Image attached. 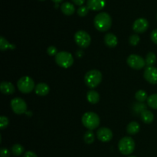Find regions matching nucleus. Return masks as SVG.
<instances>
[{"mask_svg":"<svg viewBox=\"0 0 157 157\" xmlns=\"http://www.w3.org/2000/svg\"><path fill=\"white\" fill-rule=\"evenodd\" d=\"M150 37H151V40L153 41V43L157 44V29H155L151 32Z\"/></svg>","mask_w":157,"mask_h":157,"instance_id":"nucleus-32","label":"nucleus"},{"mask_svg":"<svg viewBox=\"0 0 157 157\" xmlns=\"http://www.w3.org/2000/svg\"><path fill=\"white\" fill-rule=\"evenodd\" d=\"M84 142L87 144H90L94 143V134L93 131L92 130H88V131L84 133Z\"/></svg>","mask_w":157,"mask_h":157,"instance_id":"nucleus-26","label":"nucleus"},{"mask_svg":"<svg viewBox=\"0 0 157 157\" xmlns=\"http://www.w3.org/2000/svg\"><path fill=\"white\" fill-rule=\"evenodd\" d=\"M88 11L89 9L87 8V6H81V7L78 9V15L81 17H84L87 15Z\"/></svg>","mask_w":157,"mask_h":157,"instance_id":"nucleus-29","label":"nucleus"},{"mask_svg":"<svg viewBox=\"0 0 157 157\" xmlns=\"http://www.w3.org/2000/svg\"><path fill=\"white\" fill-rule=\"evenodd\" d=\"M140 41V38L139 35H136V34L132 35L130 37V38H129V42H130V44L133 46L137 45V44H139Z\"/></svg>","mask_w":157,"mask_h":157,"instance_id":"nucleus-27","label":"nucleus"},{"mask_svg":"<svg viewBox=\"0 0 157 157\" xmlns=\"http://www.w3.org/2000/svg\"><path fill=\"white\" fill-rule=\"evenodd\" d=\"M135 98L139 102H144L146 100L148 99V97H147V94L145 90H139L135 94Z\"/></svg>","mask_w":157,"mask_h":157,"instance_id":"nucleus-25","label":"nucleus"},{"mask_svg":"<svg viewBox=\"0 0 157 157\" xmlns=\"http://www.w3.org/2000/svg\"><path fill=\"white\" fill-rule=\"evenodd\" d=\"M140 129V126L137 122H130V124L127 125V131L129 134L130 135H135L137 133H139Z\"/></svg>","mask_w":157,"mask_h":157,"instance_id":"nucleus-18","label":"nucleus"},{"mask_svg":"<svg viewBox=\"0 0 157 157\" xmlns=\"http://www.w3.org/2000/svg\"><path fill=\"white\" fill-rule=\"evenodd\" d=\"M127 64L130 66L131 68L135 70H140L144 68L146 65V61L141 56L138 55H130L127 58Z\"/></svg>","mask_w":157,"mask_h":157,"instance_id":"nucleus-8","label":"nucleus"},{"mask_svg":"<svg viewBox=\"0 0 157 157\" xmlns=\"http://www.w3.org/2000/svg\"><path fill=\"white\" fill-rule=\"evenodd\" d=\"M52 1L55 2V3H59V2H61V1H63V0H52Z\"/></svg>","mask_w":157,"mask_h":157,"instance_id":"nucleus-35","label":"nucleus"},{"mask_svg":"<svg viewBox=\"0 0 157 157\" xmlns=\"http://www.w3.org/2000/svg\"><path fill=\"white\" fill-rule=\"evenodd\" d=\"M61 10L64 15H73L74 12L75 11V8L73 4L68 2H65L62 3L61 6Z\"/></svg>","mask_w":157,"mask_h":157,"instance_id":"nucleus-17","label":"nucleus"},{"mask_svg":"<svg viewBox=\"0 0 157 157\" xmlns=\"http://www.w3.org/2000/svg\"><path fill=\"white\" fill-rule=\"evenodd\" d=\"M8 48L15 49V46L14 44H10L4 37L2 36L1 39H0V49H1V51H6Z\"/></svg>","mask_w":157,"mask_h":157,"instance_id":"nucleus-22","label":"nucleus"},{"mask_svg":"<svg viewBox=\"0 0 157 157\" xmlns=\"http://www.w3.org/2000/svg\"><path fill=\"white\" fill-rule=\"evenodd\" d=\"M35 91L36 94L39 96H46L50 91L49 86L45 83H39L35 87Z\"/></svg>","mask_w":157,"mask_h":157,"instance_id":"nucleus-14","label":"nucleus"},{"mask_svg":"<svg viewBox=\"0 0 157 157\" xmlns=\"http://www.w3.org/2000/svg\"><path fill=\"white\" fill-rule=\"evenodd\" d=\"M82 124L89 130L98 128L100 125V117L94 112H87L82 117Z\"/></svg>","mask_w":157,"mask_h":157,"instance_id":"nucleus-3","label":"nucleus"},{"mask_svg":"<svg viewBox=\"0 0 157 157\" xmlns=\"http://www.w3.org/2000/svg\"><path fill=\"white\" fill-rule=\"evenodd\" d=\"M94 24L97 30L100 32H107L110 29L112 25V19L110 15L107 12H101L95 16Z\"/></svg>","mask_w":157,"mask_h":157,"instance_id":"nucleus-1","label":"nucleus"},{"mask_svg":"<svg viewBox=\"0 0 157 157\" xmlns=\"http://www.w3.org/2000/svg\"><path fill=\"white\" fill-rule=\"evenodd\" d=\"M55 62L63 68H68L74 64V58L70 52H60L55 55Z\"/></svg>","mask_w":157,"mask_h":157,"instance_id":"nucleus-5","label":"nucleus"},{"mask_svg":"<svg viewBox=\"0 0 157 157\" xmlns=\"http://www.w3.org/2000/svg\"><path fill=\"white\" fill-rule=\"evenodd\" d=\"M147 104L151 108L157 110V94L150 95L147 99Z\"/></svg>","mask_w":157,"mask_h":157,"instance_id":"nucleus-24","label":"nucleus"},{"mask_svg":"<svg viewBox=\"0 0 157 157\" xmlns=\"http://www.w3.org/2000/svg\"><path fill=\"white\" fill-rule=\"evenodd\" d=\"M18 90L23 94H29L35 87L33 79L29 76H24L20 78L17 82Z\"/></svg>","mask_w":157,"mask_h":157,"instance_id":"nucleus-6","label":"nucleus"},{"mask_svg":"<svg viewBox=\"0 0 157 157\" xmlns=\"http://www.w3.org/2000/svg\"><path fill=\"white\" fill-rule=\"evenodd\" d=\"M47 53L48 55H49L50 56H54V55H56L58 54L57 52V48L55 46H49L47 49Z\"/></svg>","mask_w":157,"mask_h":157,"instance_id":"nucleus-30","label":"nucleus"},{"mask_svg":"<svg viewBox=\"0 0 157 157\" xmlns=\"http://www.w3.org/2000/svg\"><path fill=\"white\" fill-rule=\"evenodd\" d=\"M149 28V22L146 18H137L133 22V29L136 33H144Z\"/></svg>","mask_w":157,"mask_h":157,"instance_id":"nucleus-11","label":"nucleus"},{"mask_svg":"<svg viewBox=\"0 0 157 157\" xmlns=\"http://www.w3.org/2000/svg\"><path fill=\"white\" fill-rule=\"evenodd\" d=\"M23 157H38L36 154H35L34 152L32 151H27L26 153H25Z\"/></svg>","mask_w":157,"mask_h":157,"instance_id":"nucleus-33","label":"nucleus"},{"mask_svg":"<svg viewBox=\"0 0 157 157\" xmlns=\"http://www.w3.org/2000/svg\"><path fill=\"white\" fill-rule=\"evenodd\" d=\"M118 149L123 155H130L133 153L135 150V142L130 136H124L118 144Z\"/></svg>","mask_w":157,"mask_h":157,"instance_id":"nucleus-4","label":"nucleus"},{"mask_svg":"<svg viewBox=\"0 0 157 157\" xmlns=\"http://www.w3.org/2000/svg\"><path fill=\"white\" fill-rule=\"evenodd\" d=\"M11 151H12V154L15 155V156H21L25 151V149L21 144H16L15 145H13L11 148Z\"/></svg>","mask_w":157,"mask_h":157,"instance_id":"nucleus-23","label":"nucleus"},{"mask_svg":"<svg viewBox=\"0 0 157 157\" xmlns=\"http://www.w3.org/2000/svg\"><path fill=\"white\" fill-rule=\"evenodd\" d=\"M106 5V0H87V6L89 9L94 11L101 10Z\"/></svg>","mask_w":157,"mask_h":157,"instance_id":"nucleus-13","label":"nucleus"},{"mask_svg":"<svg viewBox=\"0 0 157 157\" xmlns=\"http://www.w3.org/2000/svg\"><path fill=\"white\" fill-rule=\"evenodd\" d=\"M0 156L1 157H10V152L6 148H2L0 150Z\"/></svg>","mask_w":157,"mask_h":157,"instance_id":"nucleus-31","label":"nucleus"},{"mask_svg":"<svg viewBox=\"0 0 157 157\" xmlns=\"http://www.w3.org/2000/svg\"><path fill=\"white\" fill-rule=\"evenodd\" d=\"M102 74L100 71L94 69L86 73L84 76V82L86 85L90 88L93 89L98 87L102 81Z\"/></svg>","mask_w":157,"mask_h":157,"instance_id":"nucleus-2","label":"nucleus"},{"mask_svg":"<svg viewBox=\"0 0 157 157\" xmlns=\"http://www.w3.org/2000/svg\"><path fill=\"white\" fill-rule=\"evenodd\" d=\"M129 157H136V156H129Z\"/></svg>","mask_w":157,"mask_h":157,"instance_id":"nucleus-36","label":"nucleus"},{"mask_svg":"<svg viewBox=\"0 0 157 157\" xmlns=\"http://www.w3.org/2000/svg\"><path fill=\"white\" fill-rule=\"evenodd\" d=\"M87 99L89 103L92 104H95L98 103L100 100V95L95 90H90L87 93Z\"/></svg>","mask_w":157,"mask_h":157,"instance_id":"nucleus-20","label":"nucleus"},{"mask_svg":"<svg viewBox=\"0 0 157 157\" xmlns=\"http://www.w3.org/2000/svg\"><path fill=\"white\" fill-rule=\"evenodd\" d=\"M40 1H44V0H40Z\"/></svg>","mask_w":157,"mask_h":157,"instance_id":"nucleus-37","label":"nucleus"},{"mask_svg":"<svg viewBox=\"0 0 157 157\" xmlns=\"http://www.w3.org/2000/svg\"><path fill=\"white\" fill-rule=\"evenodd\" d=\"M144 78L152 84H157V67L154 66L147 67L144 73Z\"/></svg>","mask_w":157,"mask_h":157,"instance_id":"nucleus-10","label":"nucleus"},{"mask_svg":"<svg viewBox=\"0 0 157 157\" xmlns=\"http://www.w3.org/2000/svg\"><path fill=\"white\" fill-rule=\"evenodd\" d=\"M75 41L76 44L81 48H86L88 47L91 41L90 35L85 31L80 30L77 32L75 35Z\"/></svg>","mask_w":157,"mask_h":157,"instance_id":"nucleus-7","label":"nucleus"},{"mask_svg":"<svg viewBox=\"0 0 157 157\" xmlns=\"http://www.w3.org/2000/svg\"><path fill=\"white\" fill-rule=\"evenodd\" d=\"M104 43L109 48H114L117 44L118 41L116 35L113 33H107L104 36Z\"/></svg>","mask_w":157,"mask_h":157,"instance_id":"nucleus-16","label":"nucleus"},{"mask_svg":"<svg viewBox=\"0 0 157 157\" xmlns=\"http://www.w3.org/2000/svg\"><path fill=\"white\" fill-rule=\"evenodd\" d=\"M11 108L16 114H23L27 110V104L20 98H15L11 101Z\"/></svg>","mask_w":157,"mask_h":157,"instance_id":"nucleus-9","label":"nucleus"},{"mask_svg":"<svg viewBox=\"0 0 157 157\" xmlns=\"http://www.w3.org/2000/svg\"><path fill=\"white\" fill-rule=\"evenodd\" d=\"M97 136L101 142H109L113 138V132L107 127H101L97 132Z\"/></svg>","mask_w":157,"mask_h":157,"instance_id":"nucleus-12","label":"nucleus"},{"mask_svg":"<svg viewBox=\"0 0 157 157\" xmlns=\"http://www.w3.org/2000/svg\"><path fill=\"white\" fill-rule=\"evenodd\" d=\"M146 64L147 67H150V66H153L156 62V56L155 53L153 52H149L146 56Z\"/></svg>","mask_w":157,"mask_h":157,"instance_id":"nucleus-21","label":"nucleus"},{"mask_svg":"<svg viewBox=\"0 0 157 157\" xmlns=\"http://www.w3.org/2000/svg\"><path fill=\"white\" fill-rule=\"evenodd\" d=\"M9 124V121L8 119V117L5 116H1L0 117V127H1V130L6 128Z\"/></svg>","mask_w":157,"mask_h":157,"instance_id":"nucleus-28","label":"nucleus"},{"mask_svg":"<svg viewBox=\"0 0 157 157\" xmlns=\"http://www.w3.org/2000/svg\"><path fill=\"white\" fill-rule=\"evenodd\" d=\"M141 119L145 124H151L154 120V115L150 110H145L141 113Z\"/></svg>","mask_w":157,"mask_h":157,"instance_id":"nucleus-19","label":"nucleus"},{"mask_svg":"<svg viewBox=\"0 0 157 157\" xmlns=\"http://www.w3.org/2000/svg\"><path fill=\"white\" fill-rule=\"evenodd\" d=\"M72 1L77 6H82L84 3V2H85V0H72Z\"/></svg>","mask_w":157,"mask_h":157,"instance_id":"nucleus-34","label":"nucleus"},{"mask_svg":"<svg viewBox=\"0 0 157 157\" xmlns=\"http://www.w3.org/2000/svg\"><path fill=\"white\" fill-rule=\"evenodd\" d=\"M0 88H1L2 93L5 94H12L15 93V88L13 84L8 81H3L0 84Z\"/></svg>","mask_w":157,"mask_h":157,"instance_id":"nucleus-15","label":"nucleus"}]
</instances>
